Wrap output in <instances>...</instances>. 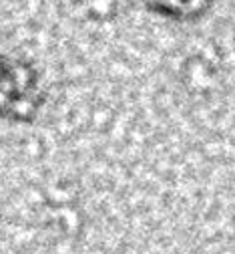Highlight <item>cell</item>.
I'll return each instance as SVG.
<instances>
[{"label":"cell","mask_w":235,"mask_h":254,"mask_svg":"<svg viewBox=\"0 0 235 254\" xmlns=\"http://www.w3.org/2000/svg\"><path fill=\"white\" fill-rule=\"evenodd\" d=\"M145 4L167 18L193 20L209 8L211 0H145Z\"/></svg>","instance_id":"cell-1"}]
</instances>
